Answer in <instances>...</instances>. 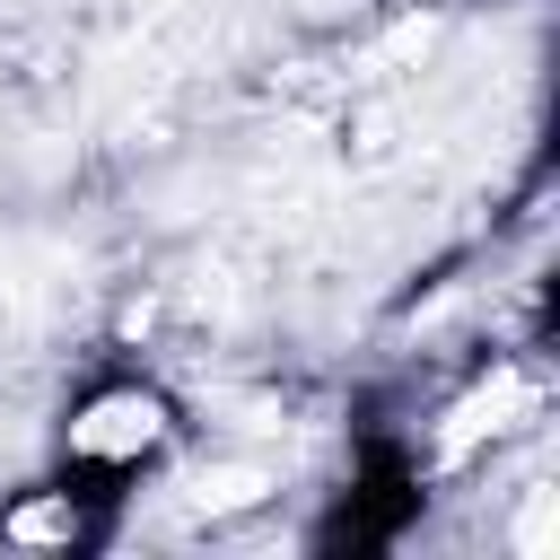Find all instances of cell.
Returning a JSON list of instances; mask_svg holds the SVG:
<instances>
[{"instance_id":"6da1fadb","label":"cell","mask_w":560,"mask_h":560,"mask_svg":"<svg viewBox=\"0 0 560 560\" xmlns=\"http://www.w3.org/2000/svg\"><path fill=\"white\" fill-rule=\"evenodd\" d=\"M166 429H175V411H166V394H158V385H96V394L61 420L70 455H79V464H105V472L149 464V455L166 446Z\"/></svg>"},{"instance_id":"7a4b0ae2","label":"cell","mask_w":560,"mask_h":560,"mask_svg":"<svg viewBox=\"0 0 560 560\" xmlns=\"http://www.w3.org/2000/svg\"><path fill=\"white\" fill-rule=\"evenodd\" d=\"M0 542H18V551H44V542H79V499H70V490H44V499L9 508V516H0Z\"/></svg>"},{"instance_id":"277c9868","label":"cell","mask_w":560,"mask_h":560,"mask_svg":"<svg viewBox=\"0 0 560 560\" xmlns=\"http://www.w3.org/2000/svg\"><path fill=\"white\" fill-rule=\"evenodd\" d=\"M551 534H560V490H534L508 542H516V560H542V551H551Z\"/></svg>"},{"instance_id":"3957f363","label":"cell","mask_w":560,"mask_h":560,"mask_svg":"<svg viewBox=\"0 0 560 560\" xmlns=\"http://www.w3.org/2000/svg\"><path fill=\"white\" fill-rule=\"evenodd\" d=\"M262 490H271V472H254V464H210V472H192V508L201 516H236V508H262Z\"/></svg>"}]
</instances>
